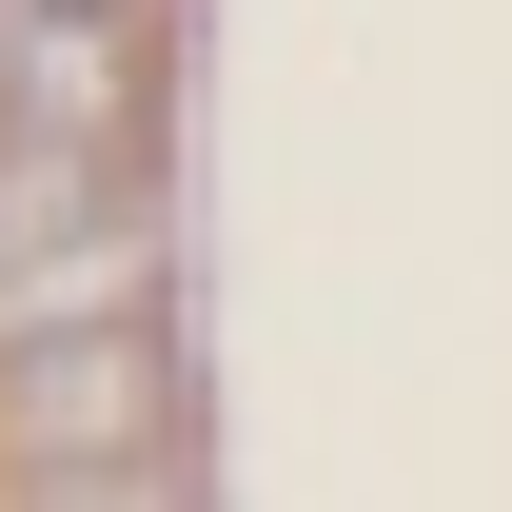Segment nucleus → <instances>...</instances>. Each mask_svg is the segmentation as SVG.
Masks as SVG:
<instances>
[{
	"mask_svg": "<svg viewBox=\"0 0 512 512\" xmlns=\"http://www.w3.org/2000/svg\"><path fill=\"white\" fill-rule=\"evenodd\" d=\"M0 119L138 138L158 119V0H0Z\"/></svg>",
	"mask_w": 512,
	"mask_h": 512,
	"instance_id": "obj_2",
	"label": "nucleus"
},
{
	"mask_svg": "<svg viewBox=\"0 0 512 512\" xmlns=\"http://www.w3.org/2000/svg\"><path fill=\"white\" fill-rule=\"evenodd\" d=\"M0 453H20L40 512H158V493H197V394H178L158 296H138V316L0 335Z\"/></svg>",
	"mask_w": 512,
	"mask_h": 512,
	"instance_id": "obj_1",
	"label": "nucleus"
},
{
	"mask_svg": "<svg viewBox=\"0 0 512 512\" xmlns=\"http://www.w3.org/2000/svg\"><path fill=\"white\" fill-rule=\"evenodd\" d=\"M119 217H158L119 138H40V119H0V296H20V276H60L79 237H119Z\"/></svg>",
	"mask_w": 512,
	"mask_h": 512,
	"instance_id": "obj_3",
	"label": "nucleus"
}]
</instances>
